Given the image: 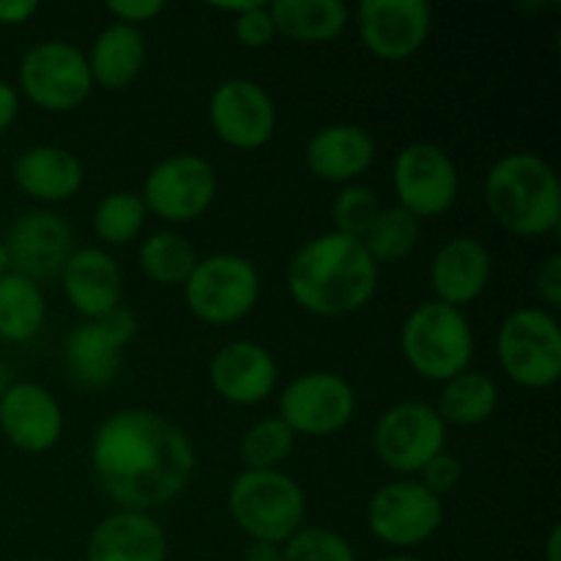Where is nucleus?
I'll return each instance as SVG.
<instances>
[{
	"instance_id": "obj_1",
	"label": "nucleus",
	"mask_w": 561,
	"mask_h": 561,
	"mask_svg": "<svg viewBox=\"0 0 561 561\" xmlns=\"http://www.w3.org/2000/svg\"><path fill=\"white\" fill-rule=\"evenodd\" d=\"M93 482L118 510L157 513L184 496L197 469L184 427L151 409H121L99 422L88 447Z\"/></svg>"
},
{
	"instance_id": "obj_6",
	"label": "nucleus",
	"mask_w": 561,
	"mask_h": 561,
	"mask_svg": "<svg viewBox=\"0 0 561 561\" xmlns=\"http://www.w3.org/2000/svg\"><path fill=\"white\" fill-rule=\"evenodd\" d=\"M184 301L206 327H233L261 301V272L239 252H214L201 257L184 285Z\"/></svg>"
},
{
	"instance_id": "obj_39",
	"label": "nucleus",
	"mask_w": 561,
	"mask_h": 561,
	"mask_svg": "<svg viewBox=\"0 0 561 561\" xmlns=\"http://www.w3.org/2000/svg\"><path fill=\"white\" fill-rule=\"evenodd\" d=\"M36 11V0H0V25H25Z\"/></svg>"
},
{
	"instance_id": "obj_38",
	"label": "nucleus",
	"mask_w": 561,
	"mask_h": 561,
	"mask_svg": "<svg viewBox=\"0 0 561 561\" xmlns=\"http://www.w3.org/2000/svg\"><path fill=\"white\" fill-rule=\"evenodd\" d=\"M107 11L121 25L142 27L162 14L164 3L162 0H110Z\"/></svg>"
},
{
	"instance_id": "obj_22",
	"label": "nucleus",
	"mask_w": 561,
	"mask_h": 561,
	"mask_svg": "<svg viewBox=\"0 0 561 561\" xmlns=\"http://www.w3.org/2000/svg\"><path fill=\"white\" fill-rule=\"evenodd\" d=\"M170 540L151 513L115 510L88 535V561H168Z\"/></svg>"
},
{
	"instance_id": "obj_20",
	"label": "nucleus",
	"mask_w": 561,
	"mask_h": 561,
	"mask_svg": "<svg viewBox=\"0 0 561 561\" xmlns=\"http://www.w3.org/2000/svg\"><path fill=\"white\" fill-rule=\"evenodd\" d=\"M493 277V257L474 236H453L431 261V288L436 301L463 310L488 290Z\"/></svg>"
},
{
	"instance_id": "obj_9",
	"label": "nucleus",
	"mask_w": 561,
	"mask_h": 561,
	"mask_svg": "<svg viewBox=\"0 0 561 561\" xmlns=\"http://www.w3.org/2000/svg\"><path fill=\"white\" fill-rule=\"evenodd\" d=\"M16 91L44 113H71L93 93L85 53L69 42H42L27 49L16 71Z\"/></svg>"
},
{
	"instance_id": "obj_30",
	"label": "nucleus",
	"mask_w": 561,
	"mask_h": 561,
	"mask_svg": "<svg viewBox=\"0 0 561 561\" xmlns=\"http://www.w3.org/2000/svg\"><path fill=\"white\" fill-rule=\"evenodd\" d=\"M148 211L137 192H110L96 203L91 217L93 236L104 247H126L146 230Z\"/></svg>"
},
{
	"instance_id": "obj_11",
	"label": "nucleus",
	"mask_w": 561,
	"mask_h": 561,
	"mask_svg": "<svg viewBox=\"0 0 561 561\" xmlns=\"http://www.w3.org/2000/svg\"><path fill=\"white\" fill-rule=\"evenodd\" d=\"M137 316L124 305L99 321L77 323L64 340V367L69 381L85 392L107 389L118 378L124 351L137 337Z\"/></svg>"
},
{
	"instance_id": "obj_13",
	"label": "nucleus",
	"mask_w": 561,
	"mask_h": 561,
	"mask_svg": "<svg viewBox=\"0 0 561 561\" xmlns=\"http://www.w3.org/2000/svg\"><path fill=\"white\" fill-rule=\"evenodd\" d=\"M277 416L296 438H329L356 416V389L340 373L307 370L279 389Z\"/></svg>"
},
{
	"instance_id": "obj_16",
	"label": "nucleus",
	"mask_w": 561,
	"mask_h": 561,
	"mask_svg": "<svg viewBox=\"0 0 561 561\" xmlns=\"http://www.w3.org/2000/svg\"><path fill=\"white\" fill-rule=\"evenodd\" d=\"M351 22L367 53L398 64L425 47L433 31V9L425 0H362Z\"/></svg>"
},
{
	"instance_id": "obj_4",
	"label": "nucleus",
	"mask_w": 561,
	"mask_h": 561,
	"mask_svg": "<svg viewBox=\"0 0 561 561\" xmlns=\"http://www.w3.org/2000/svg\"><path fill=\"white\" fill-rule=\"evenodd\" d=\"M474 329L463 310L431 299L416 305L400 327V354L427 383H447L471 367Z\"/></svg>"
},
{
	"instance_id": "obj_15",
	"label": "nucleus",
	"mask_w": 561,
	"mask_h": 561,
	"mask_svg": "<svg viewBox=\"0 0 561 561\" xmlns=\"http://www.w3.org/2000/svg\"><path fill=\"white\" fill-rule=\"evenodd\" d=\"M208 124L228 148L257 151L277 131V104L261 82L230 77L208 96Z\"/></svg>"
},
{
	"instance_id": "obj_26",
	"label": "nucleus",
	"mask_w": 561,
	"mask_h": 561,
	"mask_svg": "<svg viewBox=\"0 0 561 561\" xmlns=\"http://www.w3.org/2000/svg\"><path fill=\"white\" fill-rule=\"evenodd\" d=\"M268 11L277 36L296 44H329L351 25V9L340 0H274Z\"/></svg>"
},
{
	"instance_id": "obj_18",
	"label": "nucleus",
	"mask_w": 561,
	"mask_h": 561,
	"mask_svg": "<svg viewBox=\"0 0 561 561\" xmlns=\"http://www.w3.org/2000/svg\"><path fill=\"white\" fill-rule=\"evenodd\" d=\"M64 409L47 387L14 381L0 398V433L25 455H44L64 438Z\"/></svg>"
},
{
	"instance_id": "obj_32",
	"label": "nucleus",
	"mask_w": 561,
	"mask_h": 561,
	"mask_svg": "<svg viewBox=\"0 0 561 561\" xmlns=\"http://www.w3.org/2000/svg\"><path fill=\"white\" fill-rule=\"evenodd\" d=\"M296 447V433L279 416H263L252 422L239 444V458L247 471L283 469Z\"/></svg>"
},
{
	"instance_id": "obj_29",
	"label": "nucleus",
	"mask_w": 561,
	"mask_h": 561,
	"mask_svg": "<svg viewBox=\"0 0 561 561\" xmlns=\"http://www.w3.org/2000/svg\"><path fill=\"white\" fill-rule=\"evenodd\" d=\"M197 252L192 241L179 230H157L146 236L137 250V263L140 272L151 279L153 285L164 288H181L190 279L192 268L197 266Z\"/></svg>"
},
{
	"instance_id": "obj_14",
	"label": "nucleus",
	"mask_w": 561,
	"mask_h": 561,
	"mask_svg": "<svg viewBox=\"0 0 561 561\" xmlns=\"http://www.w3.org/2000/svg\"><path fill=\"white\" fill-rule=\"evenodd\" d=\"M392 186L398 206L420 222L444 217L460 195L458 164L436 142H409L394 157Z\"/></svg>"
},
{
	"instance_id": "obj_37",
	"label": "nucleus",
	"mask_w": 561,
	"mask_h": 561,
	"mask_svg": "<svg viewBox=\"0 0 561 561\" xmlns=\"http://www.w3.org/2000/svg\"><path fill=\"white\" fill-rule=\"evenodd\" d=\"M535 294L542 301V310L553 312L561 307V255L551 252L535 272Z\"/></svg>"
},
{
	"instance_id": "obj_28",
	"label": "nucleus",
	"mask_w": 561,
	"mask_h": 561,
	"mask_svg": "<svg viewBox=\"0 0 561 561\" xmlns=\"http://www.w3.org/2000/svg\"><path fill=\"white\" fill-rule=\"evenodd\" d=\"M47 323V296L42 285L22 274L0 277V340L31 343Z\"/></svg>"
},
{
	"instance_id": "obj_43",
	"label": "nucleus",
	"mask_w": 561,
	"mask_h": 561,
	"mask_svg": "<svg viewBox=\"0 0 561 561\" xmlns=\"http://www.w3.org/2000/svg\"><path fill=\"white\" fill-rule=\"evenodd\" d=\"M11 383H14V370L5 362H0V398H3Z\"/></svg>"
},
{
	"instance_id": "obj_17",
	"label": "nucleus",
	"mask_w": 561,
	"mask_h": 561,
	"mask_svg": "<svg viewBox=\"0 0 561 561\" xmlns=\"http://www.w3.org/2000/svg\"><path fill=\"white\" fill-rule=\"evenodd\" d=\"M3 244L11 272L22 274L33 283L58 277L71 252L77 250L71 225L49 208L22 211L9 225Z\"/></svg>"
},
{
	"instance_id": "obj_25",
	"label": "nucleus",
	"mask_w": 561,
	"mask_h": 561,
	"mask_svg": "<svg viewBox=\"0 0 561 561\" xmlns=\"http://www.w3.org/2000/svg\"><path fill=\"white\" fill-rule=\"evenodd\" d=\"M146 58L148 44L140 27L121 25V22L104 27L85 53L93 88L110 93L126 91L142 75Z\"/></svg>"
},
{
	"instance_id": "obj_46",
	"label": "nucleus",
	"mask_w": 561,
	"mask_h": 561,
	"mask_svg": "<svg viewBox=\"0 0 561 561\" xmlns=\"http://www.w3.org/2000/svg\"><path fill=\"white\" fill-rule=\"evenodd\" d=\"M36 561H53V559H36Z\"/></svg>"
},
{
	"instance_id": "obj_2",
	"label": "nucleus",
	"mask_w": 561,
	"mask_h": 561,
	"mask_svg": "<svg viewBox=\"0 0 561 561\" xmlns=\"http://www.w3.org/2000/svg\"><path fill=\"white\" fill-rule=\"evenodd\" d=\"M285 288L299 310L345 318L365 310L378 290V266L362 239L327 230L290 255Z\"/></svg>"
},
{
	"instance_id": "obj_35",
	"label": "nucleus",
	"mask_w": 561,
	"mask_h": 561,
	"mask_svg": "<svg viewBox=\"0 0 561 561\" xmlns=\"http://www.w3.org/2000/svg\"><path fill=\"white\" fill-rule=\"evenodd\" d=\"M233 33L239 38L241 47L247 49H263L277 38V27H274L272 11L268 3H255L252 0L241 14L233 16Z\"/></svg>"
},
{
	"instance_id": "obj_8",
	"label": "nucleus",
	"mask_w": 561,
	"mask_h": 561,
	"mask_svg": "<svg viewBox=\"0 0 561 561\" xmlns=\"http://www.w3.org/2000/svg\"><path fill=\"white\" fill-rule=\"evenodd\" d=\"M370 535L394 553H409L438 535L444 499L427 491L416 477H398L370 496L365 510Z\"/></svg>"
},
{
	"instance_id": "obj_24",
	"label": "nucleus",
	"mask_w": 561,
	"mask_h": 561,
	"mask_svg": "<svg viewBox=\"0 0 561 561\" xmlns=\"http://www.w3.org/2000/svg\"><path fill=\"white\" fill-rule=\"evenodd\" d=\"M14 181L27 197L44 206L66 203L85 184L80 159L60 146H33L14 162Z\"/></svg>"
},
{
	"instance_id": "obj_45",
	"label": "nucleus",
	"mask_w": 561,
	"mask_h": 561,
	"mask_svg": "<svg viewBox=\"0 0 561 561\" xmlns=\"http://www.w3.org/2000/svg\"><path fill=\"white\" fill-rule=\"evenodd\" d=\"M11 268H9V255H5V244H3V239H0V277H3V274H9Z\"/></svg>"
},
{
	"instance_id": "obj_7",
	"label": "nucleus",
	"mask_w": 561,
	"mask_h": 561,
	"mask_svg": "<svg viewBox=\"0 0 561 561\" xmlns=\"http://www.w3.org/2000/svg\"><path fill=\"white\" fill-rule=\"evenodd\" d=\"M502 373L524 389H551L561 378V329L553 312L518 307L502 321L496 334Z\"/></svg>"
},
{
	"instance_id": "obj_42",
	"label": "nucleus",
	"mask_w": 561,
	"mask_h": 561,
	"mask_svg": "<svg viewBox=\"0 0 561 561\" xmlns=\"http://www.w3.org/2000/svg\"><path fill=\"white\" fill-rule=\"evenodd\" d=\"M546 561H561V529L553 526L546 540Z\"/></svg>"
},
{
	"instance_id": "obj_12",
	"label": "nucleus",
	"mask_w": 561,
	"mask_h": 561,
	"mask_svg": "<svg viewBox=\"0 0 561 561\" xmlns=\"http://www.w3.org/2000/svg\"><path fill=\"white\" fill-rule=\"evenodd\" d=\"M146 211L168 225H190L217 197V170L201 153H170L148 170L140 192Z\"/></svg>"
},
{
	"instance_id": "obj_44",
	"label": "nucleus",
	"mask_w": 561,
	"mask_h": 561,
	"mask_svg": "<svg viewBox=\"0 0 561 561\" xmlns=\"http://www.w3.org/2000/svg\"><path fill=\"white\" fill-rule=\"evenodd\" d=\"M376 561H425V559L414 557V553H389V557H381Z\"/></svg>"
},
{
	"instance_id": "obj_34",
	"label": "nucleus",
	"mask_w": 561,
	"mask_h": 561,
	"mask_svg": "<svg viewBox=\"0 0 561 561\" xmlns=\"http://www.w3.org/2000/svg\"><path fill=\"white\" fill-rule=\"evenodd\" d=\"M285 561H356V551L340 531L327 526H301L283 546Z\"/></svg>"
},
{
	"instance_id": "obj_19",
	"label": "nucleus",
	"mask_w": 561,
	"mask_h": 561,
	"mask_svg": "<svg viewBox=\"0 0 561 561\" xmlns=\"http://www.w3.org/2000/svg\"><path fill=\"white\" fill-rule=\"evenodd\" d=\"M214 392L230 405H261L277 392L279 365L266 345L255 340H230L208 362Z\"/></svg>"
},
{
	"instance_id": "obj_10",
	"label": "nucleus",
	"mask_w": 561,
	"mask_h": 561,
	"mask_svg": "<svg viewBox=\"0 0 561 561\" xmlns=\"http://www.w3.org/2000/svg\"><path fill=\"white\" fill-rule=\"evenodd\" d=\"M447 449V425L438 411L422 400H403L383 411L373 427V453L383 469L416 477Z\"/></svg>"
},
{
	"instance_id": "obj_41",
	"label": "nucleus",
	"mask_w": 561,
	"mask_h": 561,
	"mask_svg": "<svg viewBox=\"0 0 561 561\" xmlns=\"http://www.w3.org/2000/svg\"><path fill=\"white\" fill-rule=\"evenodd\" d=\"M241 561H285L283 546H272V542H250L241 553Z\"/></svg>"
},
{
	"instance_id": "obj_27",
	"label": "nucleus",
	"mask_w": 561,
	"mask_h": 561,
	"mask_svg": "<svg viewBox=\"0 0 561 561\" xmlns=\"http://www.w3.org/2000/svg\"><path fill=\"white\" fill-rule=\"evenodd\" d=\"M433 409L438 411L447 427H480L496 414L499 387L488 373L469 367L466 373L442 383V394Z\"/></svg>"
},
{
	"instance_id": "obj_5",
	"label": "nucleus",
	"mask_w": 561,
	"mask_h": 561,
	"mask_svg": "<svg viewBox=\"0 0 561 561\" xmlns=\"http://www.w3.org/2000/svg\"><path fill=\"white\" fill-rule=\"evenodd\" d=\"M228 513L250 542L285 546L307 518V493L288 471H241L228 488Z\"/></svg>"
},
{
	"instance_id": "obj_3",
	"label": "nucleus",
	"mask_w": 561,
	"mask_h": 561,
	"mask_svg": "<svg viewBox=\"0 0 561 561\" xmlns=\"http://www.w3.org/2000/svg\"><path fill=\"white\" fill-rule=\"evenodd\" d=\"M482 197L493 222L518 239L551 236L561 225L559 175L537 153L515 151L499 157L488 168Z\"/></svg>"
},
{
	"instance_id": "obj_31",
	"label": "nucleus",
	"mask_w": 561,
	"mask_h": 561,
	"mask_svg": "<svg viewBox=\"0 0 561 561\" xmlns=\"http://www.w3.org/2000/svg\"><path fill=\"white\" fill-rule=\"evenodd\" d=\"M362 244L378 268L405 261L420 244V219L400 206L381 208L370 230L362 236Z\"/></svg>"
},
{
	"instance_id": "obj_33",
	"label": "nucleus",
	"mask_w": 561,
	"mask_h": 561,
	"mask_svg": "<svg viewBox=\"0 0 561 561\" xmlns=\"http://www.w3.org/2000/svg\"><path fill=\"white\" fill-rule=\"evenodd\" d=\"M381 208L383 206L378 201L376 190L365 186L362 181L359 184L340 186L332 201V230L362 239L370 230V225L376 222Z\"/></svg>"
},
{
	"instance_id": "obj_36",
	"label": "nucleus",
	"mask_w": 561,
	"mask_h": 561,
	"mask_svg": "<svg viewBox=\"0 0 561 561\" xmlns=\"http://www.w3.org/2000/svg\"><path fill=\"white\" fill-rule=\"evenodd\" d=\"M416 480H420L427 491L436 493L438 499H444L447 493H453L455 488L460 485V480H463V463H460L453 453L444 449L442 455H436V458L416 474Z\"/></svg>"
},
{
	"instance_id": "obj_23",
	"label": "nucleus",
	"mask_w": 561,
	"mask_h": 561,
	"mask_svg": "<svg viewBox=\"0 0 561 561\" xmlns=\"http://www.w3.org/2000/svg\"><path fill=\"white\" fill-rule=\"evenodd\" d=\"M376 137L359 124H329L307 140L305 164L318 181L337 186L359 184L376 162Z\"/></svg>"
},
{
	"instance_id": "obj_21",
	"label": "nucleus",
	"mask_w": 561,
	"mask_h": 561,
	"mask_svg": "<svg viewBox=\"0 0 561 561\" xmlns=\"http://www.w3.org/2000/svg\"><path fill=\"white\" fill-rule=\"evenodd\" d=\"M58 277L66 301L82 321H99L124 299V274L102 247H77Z\"/></svg>"
},
{
	"instance_id": "obj_40",
	"label": "nucleus",
	"mask_w": 561,
	"mask_h": 561,
	"mask_svg": "<svg viewBox=\"0 0 561 561\" xmlns=\"http://www.w3.org/2000/svg\"><path fill=\"white\" fill-rule=\"evenodd\" d=\"M20 115V91L11 82L0 80V135L9 129Z\"/></svg>"
}]
</instances>
